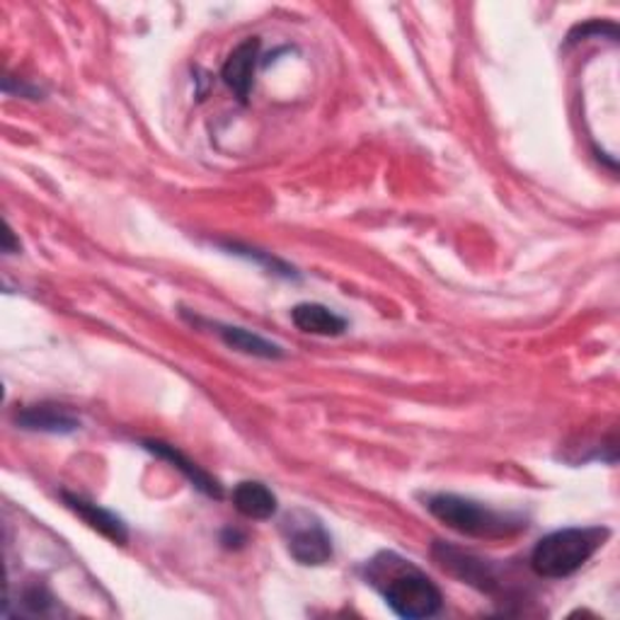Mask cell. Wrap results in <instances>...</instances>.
Here are the masks:
<instances>
[{
	"label": "cell",
	"instance_id": "obj_6",
	"mask_svg": "<svg viewBox=\"0 0 620 620\" xmlns=\"http://www.w3.org/2000/svg\"><path fill=\"white\" fill-rule=\"evenodd\" d=\"M259 37H247L230 51V57L224 63V71H220V78H224L226 86L238 95L240 102H247V98H250L255 71L259 63Z\"/></svg>",
	"mask_w": 620,
	"mask_h": 620
},
{
	"label": "cell",
	"instance_id": "obj_10",
	"mask_svg": "<svg viewBox=\"0 0 620 620\" xmlns=\"http://www.w3.org/2000/svg\"><path fill=\"white\" fill-rule=\"evenodd\" d=\"M230 498H233V506H236L243 516L255 521H267L277 514L279 509L277 494H274L265 482H257V480L238 482Z\"/></svg>",
	"mask_w": 620,
	"mask_h": 620
},
{
	"label": "cell",
	"instance_id": "obj_14",
	"mask_svg": "<svg viewBox=\"0 0 620 620\" xmlns=\"http://www.w3.org/2000/svg\"><path fill=\"white\" fill-rule=\"evenodd\" d=\"M594 35H609L611 41H618V27L613 22H599V20H591L584 24H577L574 30L568 37V45H577V41L589 39Z\"/></svg>",
	"mask_w": 620,
	"mask_h": 620
},
{
	"label": "cell",
	"instance_id": "obj_2",
	"mask_svg": "<svg viewBox=\"0 0 620 620\" xmlns=\"http://www.w3.org/2000/svg\"><path fill=\"white\" fill-rule=\"evenodd\" d=\"M424 506L430 509V514L436 516L444 526L461 535H471V539H512V535L529 529L526 519L519 514L498 512V509L459 498V494H430V498H424Z\"/></svg>",
	"mask_w": 620,
	"mask_h": 620
},
{
	"label": "cell",
	"instance_id": "obj_8",
	"mask_svg": "<svg viewBox=\"0 0 620 620\" xmlns=\"http://www.w3.org/2000/svg\"><path fill=\"white\" fill-rule=\"evenodd\" d=\"M61 494H63L66 506L86 521L90 529L102 533L105 539H109L117 545H127L129 529L115 512H109V509L95 504V502H88L86 498H80V494H71V492H61Z\"/></svg>",
	"mask_w": 620,
	"mask_h": 620
},
{
	"label": "cell",
	"instance_id": "obj_13",
	"mask_svg": "<svg viewBox=\"0 0 620 620\" xmlns=\"http://www.w3.org/2000/svg\"><path fill=\"white\" fill-rule=\"evenodd\" d=\"M20 601H22L20 613H27V616H49L53 609V597L39 584L27 587L20 594Z\"/></svg>",
	"mask_w": 620,
	"mask_h": 620
},
{
	"label": "cell",
	"instance_id": "obj_11",
	"mask_svg": "<svg viewBox=\"0 0 620 620\" xmlns=\"http://www.w3.org/2000/svg\"><path fill=\"white\" fill-rule=\"evenodd\" d=\"M294 325L306 335H321V337H337L347 329V321L329 311L323 303H298L292 311Z\"/></svg>",
	"mask_w": 620,
	"mask_h": 620
},
{
	"label": "cell",
	"instance_id": "obj_12",
	"mask_svg": "<svg viewBox=\"0 0 620 620\" xmlns=\"http://www.w3.org/2000/svg\"><path fill=\"white\" fill-rule=\"evenodd\" d=\"M214 327H216V335L224 339L230 350H236L240 354L257 356V360H282L284 356V350L279 344H274L257 333H250V329L236 327V325H220V323H214Z\"/></svg>",
	"mask_w": 620,
	"mask_h": 620
},
{
	"label": "cell",
	"instance_id": "obj_1",
	"mask_svg": "<svg viewBox=\"0 0 620 620\" xmlns=\"http://www.w3.org/2000/svg\"><path fill=\"white\" fill-rule=\"evenodd\" d=\"M366 582L381 591L397 616L407 620L434 618L444 606V594L430 577L395 553H378L371 560L366 564Z\"/></svg>",
	"mask_w": 620,
	"mask_h": 620
},
{
	"label": "cell",
	"instance_id": "obj_7",
	"mask_svg": "<svg viewBox=\"0 0 620 620\" xmlns=\"http://www.w3.org/2000/svg\"><path fill=\"white\" fill-rule=\"evenodd\" d=\"M16 422L20 430L41 434H73L80 430V420L71 410L49 403L22 407L16 415Z\"/></svg>",
	"mask_w": 620,
	"mask_h": 620
},
{
	"label": "cell",
	"instance_id": "obj_9",
	"mask_svg": "<svg viewBox=\"0 0 620 620\" xmlns=\"http://www.w3.org/2000/svg\"><path fill=\"white\" fill-rule=\"evenodd\" d=\"M144 449L154 453V456L168 461L173 468H177V471H180L199 492H204L206 498H211V500L224 498V488H220V482L206 473L204 468H199L195 461H189L183 451L165 444V441H154V439L144 441Z\"/></svg>",
	"mask_w": 620,
	"mask_h": 620
},
{
	"label": "cell",
	"instance_id": "obj_5",
	"mask_svg": "<svg viewBox=\"0 0 620 620\" xmlns=\"http://www.w3.org/2000/svg\"><path fill=\"white\" fill-rule=\"evenodd\" d=\"M434 560L444 568L449 574L456 577V580L471 584L485 594H498V589L504 587L500 568L494 562L478 558L473 553H465L461 548H453L446 543H434Z\"/></svg>",
	"mask_w": 620,
	"mask_h": 620
},
{
	"label": "cell",
	"instance_id": "obj_3",
	"mask_svg": "<svg viewBox=\"0 0 620 620\" xmlns=\"http://www.w3.org/2000/svg\"><path fill=\"white\" fill-rule=\"evenodd\" d=\"M611 531L601 526L589 529H560L548 533L535 543L531 553V570L543 580H564V577L582 570L597 555V550L609 541Z\"/></svg>",
	"mask_w": 620,
	"mask_h": 620
},
{
	"label": "cell",
	"instance_id": "obj_4",
	"mask_svg": "<svg viewBox=\"0 0 620 620\" xmlns=\"http://www.w3.org/2000/svg\"><path fill=\"white\" fill-rule=\"evenodd\" d=\"M282 535L286 541L288 553L306 568H321L333 560V535L325 529V523L308 509H292L282 519Z\"/></svg>",
	"mask_w": 620,
	"mask_h": 620
}]
</instances>
